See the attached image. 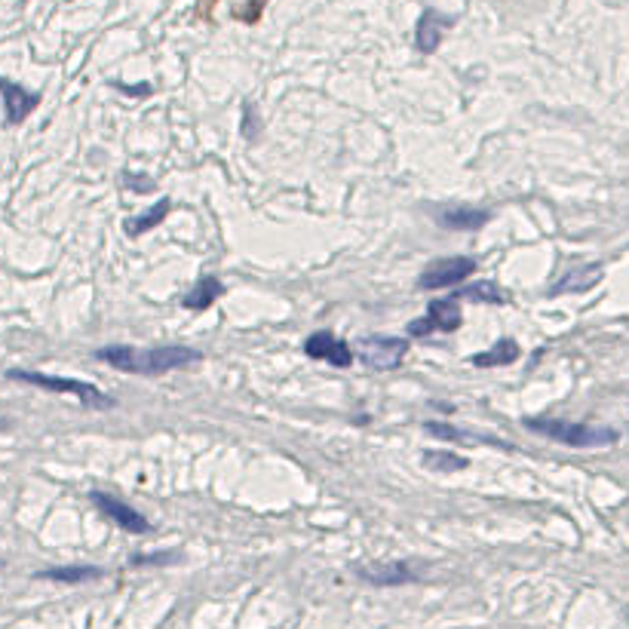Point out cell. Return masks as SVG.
I'll use <instances>...</instances> for the list:
<instances>
[{
    "label": "cell",
    "mask_w": 629,
    "mask_h": 629,
    "mask_svg": "<svg viewBox=\"0 0 629 629\" xmlns=\"http://www.w3.org/2000/svg\"><path fill=\"white\" fill-rule=\"evenodd\" d=\"M464 317H460V304L454 295L448 298H436L430 307H427V317L424 319H414L408 323V334L412 338H424L430 332H458Z\"/></svg>",
    "instance_id": "5"
},
{
    "label": "cell",
    "mask_w": 629,
    "mask_h": 629,
    "mask_svg": "<svg viewBox=\"0 0 629 629\" xmlns=\"http://www.w3.org/2000/svg\"><path fill=\"white\" fill-rule=\"evenodd\" d=\"M519 357H522V350H519L516 341H513V338H498V341H494L491 350L476 353V357H473V366H479V369H494V366H510V363H516Z\"/></svg>",
    "instance_id": "13"
},
{
    "label": "cell",
    "mask_w": 629,
    "mask_h": 629,
    "mask_svg": "<svg viewBox=\"0 0 629 629\" xmlns=\"http://www.w3.org/2000/svg\"><path fill=\"white\" fill-rule=\"evenodd\" d=\"M424 460H427V467H433V470H448V473H458V470H467V467H470V460H464L460 454H448V452H427Z\"/></svg>",
    "instance_id": "18"
},
{
    "label": "cell",
    "mask_w": 629,
    "mask_h": 629,
    "mask_svg": "<svg viewBox=\"0 0 629 629\" xmlns=\"http://www.w3.org/2000/svg\"><path fill=\"white\" fill-rule=\"evenodd\" d=\"M96 359L130 374H166V372H176L197 363V359H203V353L182 344L151 347V350H138V347H130V344H111V347L96 350Z\"/></svg>",
    "instance_id": "1"
},
{
    "label": "cell",
    "mask_w": 629,
    "mask_h": 629,
    "mask_svg": "<svg viewBox=\"0 0 629 629\" xmlns=\"http://www.w3.org/2000/svg\"><path fill=\"white\" fill-rule=\"evenodd\" d=\"M169 216V200H160V203H153L145 216H138V218H126V233L130 237H138V233H148L151 227H157L163 218Z\"/></svg>",
    "instance_id": "16"
},
{
    "label": "cell",
    "mask_w": 629,
    "mask_h": 629,
    "mask_svg": "<svg viewBox=\"0 0 629 629\" xmlns=\"http://www.w3.org/2000/svg\"><path fill=\"white\" fill-rule=\"evenodd\" d=\"M522 424L553 443L571 445V448H608L620 439L614 427H593V424H574L562 418H525Z\"/></svg>",
    "instance_id": "2"
},
{
    "label": "cell",
    "mask_w": 629,
    "mask_h": 629,
    "mask_svg": "<svg viewBox=\"0 0 629 629\" xmlns=\"http://www.w3.org/2000/svg\"><path fill=\"white\" fill-rule=\"evenodd\" d=\"M424 430L433 433V436H439V439H448V443H482V439L467 436V433L458 430V427H452V424H436V421H427Z\"/></svg>",
    "instance_id": "20"
},
{
    "label": "cell",
    "mask_w": 629,
    "mask_h": 629,
    "mask_svg": "<svg viewBox=\"0 0 629 629\" xmlns=\"http://www.w3.org/2000/svg\"><path fill=\"white\" fill-rule=\"evenodd\" d=\"M452 25V19L439 16L436 10H424L418 19V28H414V46L421 52H436V46L443 43V31Z\"/></svg>",
    "instance_id": "11"
},
{
    "label": "cell",
    "mask_w": 629,
    "mask_h": 629,
    "mask_svg": "<svg viewBox=\"0 0 629 629\" xmlns=\"http://www.w3.org/2000/svg\"><path fill=\"white\" fill-rule=\"evenodd\" d=\"M6 378H10V381H22V384H31V387H43V390L71 393V397H77L86 408H111V405H114V397L102 393L98 387L86 384V381L56 378V374L28 372V369H10V372H6Z\"/></svg>",
    "instance_id": "3"
},
{
    "label": "cell",
    "mask_w": 629,
    "mask_h": 629,
    "mask_svg": "<svg viewBox=\"0 0 629 629\" xmlns=\"http://www.w3.org/2000/svg\"><path fill=\"white\" fill-rule=\"evenodd\" d=\"M476 271V261L473 258H443L433 261L421 271L418 277V289L421 292H436V289H448V286H458L460 279L473 277Z\"/></svg>",
    "instance_id": "4"
},
{
    "label": "cell",
    "mask_w": 629,
    "mask_h": 629,
    "mask_svg": "<svg viewBox=\"0 0 629 629\" xmlns=\"http://www.w3.org/2000/svg\"><path fill=\"white\" fill-rule=\"evenodd\" d=\"M0 96H4V111H6V123H10V126L22 123V120L40 105L37 92L22 90L19 83H12V80H4V77H0Z\"/></svg>",
    "instance_id": "10"
},
{
    "label": "cell",
    "mask_w": 629,
    "mask_h": 629,
    "mask_svg": "<svg viewBox=\"0 0 629 629\" xmlns=\"http://www.w3.org/2000/svg\"><path fill=\"white\" fill-rule=\"evenodd\" d=\"M92 504L102 510V516H108L114 525L123 528L126 534H148L151 531V522L142 516L138 510H132L130 504L117 500L114 494H105V491H92Z\"/></svg>",
    "instance_id": "8"
},
{
    "label": "cell",
    "mask_w": 629,
    "mask_h": 629,
    "mask_svg": "<svg viewBox=\"0 0 629 629\" xmlns=\"http://www.w3.org/2000/svg\"><path fill=\"white\" fill-rule=\"evenodd\" d=\"M102 574L105 571L96 565H68V568H46V571H37V578L52 580V584H86V580H98Z\"/></svg>",
    "instance_id": "14"
},
{
    "label": "cell",
    "mask_w": 629,
    "mask_h": 629,
    "mask_svg": "<svg viewBox=\"0 0 629 629\" xmlns=\"http://www.w3.org/2000/svg\"><path fill=\"white\" fill-rule=\"evenodd\" d=\"M454 298H473V301H488V304H504L507 295L504 292H498V286L494 283H479V286H473V289H464V292H458Z\"/></svg>",
    "instance_id": "19"
},
{
    "label": "cell",
    "mask_w": 629,
    "mask_h": 629,
    "mask_svg": "<svg viewBox=\"0 0 629 629\" xmlns=\"http://www.w3.org/2000/svg\"><path fill=\"white\" fill-rule=\"evenodd\" d=\"M599 279V267H590V273H584V271H574V273H568L565 279H559V283L553 286V295L555 292H584V289H590V286Z\"/></svg>",
    "instance_id": "17"
},
{
    "label": "cell",
    "mask_w": 629,
    "mask_h": 629,
    "mask_svg": "<svg viewBox=\"0 0 629 629\" xmlns=\"http://www.w3.org/2000/svg\"><path fill=\"white\" fill-rule=\"evenodd\" d=\"M353 574L372 586H405L418 580V568L405 559L397 562H372V565H353Z\"/></svg>",
    "instance_id": "7"
},
{
    "label": "cell",
    "mask_w": 629,
    "mask_h": 629,
    "mask_svg": "<svg viewBox=\"0 0 629 629\" xmlns=\"http://www.w3.org/2000/svg\"><path fill=\"white\" fill-rule=\"evenodd\" d=\"M304 353L313 359H323V363L329 366H338V369L353 366V347L332 332H313L311 338L304 341Z\"/></svg>",
    "instance_id": "9"
},
{
    "label": "cell",
    "mask_w": 629,
    "mask_h": 629,
    "mask_svg": "<svg viewBox=\"0 0 629 629\" xmlns=\"http://www.w3.org/2000/svg\"><path fill=\"white\" fill-rule=\"evenodd\" d=\"M126 182L136 185V193H148L151 187H153L151 178H136V176H132V172H126Z\"/></svg>",
    "instance_id": "22"
},
{
    "label": "cell",
    "mask_w": 629,
    "mask_h": 629,
    "mask_svg": "<svg viewBox=\"0 0 629 629\" xmlns=\"http://www.w3.org/2000/svg\"><path fill=\"white\" fill-rule=\"evenodd\" d=\"M222 292H224V286L218 283L216 277H203L191 292H187L182 304L187 307V311H209V307L216 304V298H222Z\"/></svg>",
    "instance_id": "15"
},
{
    "label": "cell",
    "mask_w": 629,
    "mask_h": 629,
    "mask_svg": "<svg viewBox=\"0 0 629 629\" xmlns=\"http://www.w3.org/2000/svg\"><path fill=\"white\" fill-rule=\"evenodd\" d=\"M359 359L372 369H397L408 353V338H393V334H372L359 341Z\"/></svg>",
    "instance_id": "6"
},
{
    "label": "cell",
    "mask_w": 629,
    "mask_h": 629,
    "mask_svg": "<svg viewBox=\"0 0 629 629\" xmlns=\"http://www.w3.org/2000/svg\"><path fill=\"white\" fill-rule=\"evenodd\" d=\"M488 218H491V212L467 209V206H460V209L439 212V224L448 227V231H479L482 224H488Z\"/></svg>",
    "instance_id": "12"
},
{
    "label": "cell",
    "mask_w": 629,
    "mask_h": 629,
    "mask_svg": "<svg viewBox=\"0 0 629 629\" xmlns=\"http://www.w3.org/2000/svg\"><path fill=\"white\" fill-rule=\"evenodd\" d=\"M0 565H4V562H0Z\"/></svg>",
    "instance_id": "23"
},
{
    "label": "cell",
    "mask_w": 629,
    "mask_h": 629,
    "mask_svg": "<svg viewBox=\"0 0 629 629\" xmlns=\"http://www.w3.org/2000/svg\"><path fill=\"white\" fill-rule=\"evenodd\" d=\"M178 559V553H153V555H142V553H136L130 559V565L132 568H145V565H169V562H176Z\"/></svg>",
    "instance_id": "21"
}]
</instances>
